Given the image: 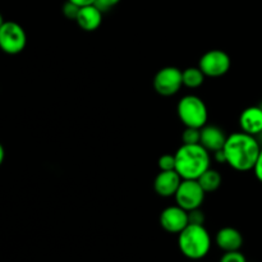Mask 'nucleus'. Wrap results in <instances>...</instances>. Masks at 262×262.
<instances>
[{"label": "nucleus", "instance_id": "nucleus-6", "mask_svg": "<svg viewBox=\"0 0 262 262\" xmlns=\"http://www.w3.org/2000/svg\"><path fill=\"white\" fill-rule=\"evenodd\" d=\"M205 194L206 192L197 179H183L174 197L178 206L186 211H192L201 207L205 201Z\"/></svg>", "mask_w": 262, "mask_h": 262}, {"label": "nucleus", "instance_id": "nucleus-8", "mask_svg": "<svg viewBox=\"0 0 262 262\" xmlns=\"http://www.w3.org/2000/svg\"><path fill=\"white\" fill-rule=\"evenodd\" d=\"M183 86L182 71L177 67H164L154 77V89L161 96H173Z\"/></svg>", "mask_w": 262, "mask_h": 262}, {"label": "nucleus", "instance_id": "nucleus-25", "mask_svg": "<svg viewBox=\"0 0 262 262\" xmlns=\"http://www.w3.org/2000/svg\"><path fill=\"white\" fill-rule=\"evenodd\" d=\"M4 159H5V150H4V146L0 143V166H2V164L4 163Z\"/></svg>", "mask_w": 262, "mask_h": 262}, {"label": "nucleus", "instance_id": "nucleus-10", "mask_svg": "<svg viewBox=\"0 0 262 262\" xmlns=\"http://www.w3.org/2000/svg\"><path fill=\"white\" fill-rule=\"evenodd\" d=\"M182 181L183 179L177 170H160L154 181V189L161 197H173L176 196Z\"/></svg>", "mask_w": 262, "mask_h": 262}, {"label": "nucleus", "instance_id": "nucleus-5", "mask_svg": "<svg viewBox=\"0 0 262 262\" xmlns=\"http://www.w3.org/2000/svg\"><path fill=\"white\" fill-rule=\"evenodd\" d=\"M27 45V35L19 23L5 20L0 27V50L9 55L22 53Z\"/></svg>", "mask_w": 262, "mask_h": 262}, {"label": "nucleus", "instance_id": "nucleus-7", "mask_svg": "<svg viewBox=\"0 0 262 262\" xmlns=\"http://www.w3.org/2000/svg\"><path fill=\"white\" fill-rule=\"evenodd\" d=\"M232 60L230 56L224 50L219 49H212L206 51L204 55L200 58L199 67L206 77L217 78L229 72Z\"/></svg>", "mask_w": 262, "mask_h": 262}, {"label": "nucleus", "instance_id": "nucleus-2", "mask_svg": "<svg viewBox=\"0 0 262 262\" xmlns=\"http://www.w3.org/2000/svg\"><path fill=\"white\" fill-rule=\"evenodd\" d=\"M176 170L182 179H199L210 168V152L201 145H182L177 150Z\"/></svg>", "mask_w": 262, "mask_h": 262}, {"label": "nucleus", "instance_id": "nucleus-12", "mask_svg": "<svg viewBox=\"0 0 262 262\" xmlns=\"http://www.w3.org/2000/svg\"><path fill=\"white\" fill-rule=\"evenodd\" d=\"M241 130L251 136L262 133V107L250 106L242 112L239 117Z\"/></svg>", "mask_w": 262, "mask_h": 262}, {"label": "nucleus", "instance_id": "nucleus-13", "mask_svg": "<svg viewBox=\"0 0 262 262\" xmlns=\"http://www.w3.org/2000/svg\"><path fill=\"white\" fill-rule=\"evenodd\" d=\"M215 242L222 251L232 252V251L241 250L243 245V237L239 230L235 229V228L225 227L216 233Z\"/></svg>", "mask_w": 262, "mask_h": 262}, {"label": "nucleus", "instance_id": "nucleus-3", "mask_svg": "<svg viewBox=\"0 0 262 262\" xmlns=\"http://www.w3.org/2000/svg\"><path fill=\"white\" fill-rule=\"evenodd\" d=\"M178 247L189 260H201L211 248V237L204 225L188 224L178 234Z\"/></svg>", "mask_w": 262, "mask_h": 262}, {"label": "nucleus", "instance_id": "nucleus-18", "mask_svg": "<svg viewBox=\"0 0 262 262\" xmlns=\"http://www.w3.org/2000/svg\"><path fill=\"white\" fill-rule=\"evenodd\" d=\"M159 169L161 171H168V170H176V155L171 154H165V155L160 156L158 161Z\"/></svg>", "mask_w": 262, "mask_h": 262}, {"label": "nucleus", "instance_id": "nucleus-23", "mask_svg": "<svg viewBox=\"0 0 262 262\" xmlns=\"http://www.w3.org/2000/svg\"><path fill=\"white\" fill-rule=\"evenodd\" d=\"M253 171H255V176L256 178L262 183V148L260 151V155H258L257 161L255 164V168H253Z\"/></svg>", "mask_w": 262, "mask_h": 262}, {"label": "nucleus", "instance_id": "nucleus-21", "mask_svg": "<svg viewBox=\"0 0 262 262\" xmlns=\"http://www.w3.org/2000/svg\"><path fill=\"white\" fill-rule=\"evenodd\" d=\"M188 220H189V224L204 225L205 214L200 209H194L192 210V211H188Z\"/></svg>", "mask_w": 262, "mask_h": 262}, {"label": "nucleus", "instance_id": "nucleus-1", "mask_svg": "<svg viewBox=\"0 0 262 262\" xmlns=\"http://www.w3.org/2000/svg\"><path fill=\"white\" fill-rule=\"evenodd\" d=\"M225 163L237 171L253 170L260 155V143L255 136L245 132H235L228 136L224 146Z\"/></svg>", "mask_w": 262, "mask_h": 262}, {"label": "nucleus", "instance_id": "nucleus-11", "mask_svg": "<svg viewBox=\"0 0 262 262\" xmlns=\"http://www.w3.org/2000/svg\"><path fill=\"white\" fill-rule=\"evenodd\" d=\"M228 136L217 125H205L201 128V143L209 152H216L223 150L227 142Z\"/></svg>", "mask_w": 262, "mask_h": 262}, {"label": "nucleus", "instance_id": "nucleus-15", "mask_svg": "<svg viewBox=\"0 0 262 262\" xmlns=\"http://www.w3.org/2000/svg\"><path fill=\"white\" fill-rule=\"evenodd\" d=\"M197 181H199V183L201 184V187L204 188V191L206 192V193H211V192H215L219 188L220 184H222L223 178L222 174H220L219 171L215 170V169L209 168L199 179H197Z\"/></svg>", "mask_w": 262, "mask_h": 262}, {"label": "nucleus", "instance_id": "nucleus-26", "mask_svg": "<svg viewBox=\"0 0 262 262\" xmlns=\"http://www.w3.org/2000/svg\"><path fill=\"white\" fill-rule=\"evenodd\" d=\"M4 22H5V20H4V18H3L2 13H0V27H2V26L4 25Z\"/></svg>", "mask_w": 262, "mask_h": 262}, {"label": "nucleus", "instance_id": "nucleus-16", "mask_svg": "<svg viewBox=\"0 0 262 262\" xmlns=\"http://www.w3.org/2000/svg\"><path fill=\"white\" fill-rule=\"evenodd\" d=\"M182 77H183V86L188 89H199L204 83L206 76L200 69V67H189L182 71Z\"/></svg>", "mask_w": 262, "mask_h": 262}, {"label": "nucleus", "instance_id": "nucleus-22", "mask_svg": "<svg viewBox=\"0 0 262 262\" xmlns=\"http://www.w3.org/2000/svg\"><path fill=\"white\" fill-rule=\"evenodd\" d=\"M119 2L120 0H95L94 4L96 5L102 13H104V12H107V10H110L112 8H114L115 5L119 4Z\"/></svg>", "mask_w": 262, "mask_h": 262}, {"label": "nucleus", "instance_id": "nucleus-14", "mask_svg": "<svg viewBox=\"0 0 262 262\" xmlns=\"http://www.w3.org/2000/svg\"><path fill=\"white\" fill-rule=\"evenodd\" d=\"M101 22L102 12L95 4L81 7L78 17L76 19V23L79 26V28L87 31V32L96 31L101 26Z\"/></svg>", "mask_w": 262, "mask_h": 262}, {"label": "nucleus", "instance_id": "nucleus-4", "mask_svg": "<svg viewBox=\"0 0 262 262\" xmlns=\"http://www.w3.org/2000/svg\"><path fill=\"white\" fill-rule=\"evenodd\" d=\"M177 113L184 127L201 129L207 124V119H209L206 104L201 97L196 95H186L182 97L177 105Z\"/></svg>", "mask_w": 262, "mask_h": 262}, {"label": "nucleus", "instance_id": "nucleus-24", "mask_svg": "<svg viewBox=\"0 0 262 262\" xmlns=\"http://www.w3.org/2000/svg\"><path fill=\"white\" fill-rule=\"evenodd\" d=\"M69 2L74 3V4L79 5V7H84V5H91V4H94L95 0H69Z\"/></svg>", "mask_w": 262, "mask_h": 262}, {"label": "nucleus", "instance_id": "nucleus-17", "mask_svg": "<svg viewBox=\"0 0 262 262\" xmlns=\"http://www.w3.org/2000/svg\"><path fill=\"white\" fill-rule=\"evenodd\" d=\"M182 141H183L184 145L200 143V141H201V129H199V128L186 127V129L182 133Z\"/></svg>", "mask_w": 262, "mask_h": 262}, {"label": "nucleus", "instance_id": "nucleus-20", "mask_svg": "<svg viewBox=\"0 0 262 262\" xmlns=\"http://www.w3.org/2000/svg\"><path fill=\"white\" fill-rule=\"evenodd\" d=\"M219 262H247V260L241 251H232V252H225Z\"/></svg>", "mask_w": 262, "mask_h": 262}, {"label": "nucleus", "instance_id": "nucleus-19", "mask_svg": "<svg viewBox=\"0 0 262 262\" xmlns=\"http://www.w3.org/2000/svg\"><path fill=\"white\" fill-rule=\"evenodd\" d=\"M79 9H81V7H79V5L74 4V3H72V2H69V0H67L66 4L63 5V14H64V17H66L67 19L76 20L77 17H78Z\"/></svg>", "mask_w": 262, "mask_h": 262}, {"label": "nucleus", "instance_id": "nucleus-9", "mask_svg": "<svg viewBox=\"0 0 262 262\" xmlns=\"http://www.w3.org/2000/svg\"><path fill=\"white\" fill-rule=\"evenodd\" d=\"M189 224L188 211L181 206H169L160 214V225L165 232L171 234H179Z\"/></svg>", "mask_w": 262, "mask_h": 262}]
</instances>
